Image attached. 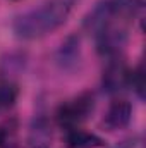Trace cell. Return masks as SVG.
<instances>
[{"label": "cell", "mask_w": 146, "mask_h": 148, "mask_svg": "<svg viewBox=\"0 0 146 148\" xmlns=\"http://www.w3.org/2000/svg\"><path fill=\"white\" fill-rule=\"evenodd\" d=\"M69 0H46L38 7L17 16L12 29L21 40H36L53 33L60 28L71 14Z\"/></svg>", "instance_id": "6da1fadb"}, {"label": "cell", "mask_w": 146, "mask_h": 148, "mask_svg": "<svg viewBox=\"0 0 146 148\" xmlns=\"http://www.w3.org/2000/svg\"><path fill=\"white\" fill-rule=\"evenodd\" d=\"M93 109H95L93 95L91 93H83L77 98H74L72 102L64 103L59 109V112H57L59 124L65 129H74L84 119H88V115H91Z\"/></svg>", "instance_id": "7a4b0ae2"}, {"label": "cell", "mask_w": 146, "mask_h": 148, "mask_svg": "<svg viewBox=\"0 0 146 148\" xmlns=\"http://www.w3.org/2000/svg\"><path fill=\"white\" fill-rule=\"evenodd\" d=\"M96 48L102 55L115 57L127 41V29L120 23H112L95 33Z\"/></svg>", "instance_id": "3957f363"}, {"label": "cell", "mask_w": 146, "mask_h": 148, "mask_svg": "<svg viewBox=\"0 0 146 148\" xmlns=\"http://www.w3.org/2000/svg\"><path fill=\"white\" fill-rule=\"evenodd\" d=\"M129 76H131V69L126 66V62L120 59H113L110 60L107 69L103 71L102 86L110 95L119 93L129 86Z\"/></svg>", "instance_id": "277c9868"}, {"label": "cell", "mask_w": 146, "mask_h": 148, "mask_svg": "<svg viewBox=\"0 0 146 148\" xmlns=\"http://www.w3.org/2000/svg\"><path fill=\"white\" fill-rule=\"evenodd\" d=\"M131 119H132V105L127 100H113L103 117V124L110 131H119L127 127Z\"/></svg>", "instance_id": "5b68a950"}, {"label": "cell", "mask_w": 146, "mask_h": 148, "mask_svg": "<svg viewBox=\"0 0 146 148\" xmlns=\"http://www.w3.org/2000/svg\"><path fill=\"white\" fill-rule=\"evenodd\" d=\"M52 141V131L50 124L45 117H35L29 127L28 145L29 148H48Z\"/></svg>", "instance_id": "8992f818"}, {"label": "cell", "mask_w": 146, "mask_h": 148, "mask_svg": "<svg viewBox=\"0 0 146 148\" xmlns=\"http://www.w3.org/2000/svg\"><path fill=\"white\" fill-rule=\"evenodd\" d=\"M67 147L69 148H100L103 147V140L96 134L86 133L79 127L67 129Z\"/></svg>", "instance_id": "52a82bcc"}, {"label": "cell", "mask_w": 146, "mask_h": 148, "mask_svg": "<svg viewBox=\"0 0 146 148\" xmlns=\"http://www.w3.org/2000/svg\"><path fill=\"white\" fill-rule=\"evenodd\" d=\"M57 60L62 64V67H69L71 64H76V60H79V40L77 38L71 36L62 43L57 53Z\"/></svg>", "instance_id": "ba28073f"}, {"label": "cell", "mask_w": 146, "mask_h": 148, "mask_svg": "<svg viewBox=\"0 0 146 148\" xmlns=\"http://www.w3.org/2000/svg\"><path fill=\"white\" fill-rule=\"evenodd\" d=\"M0 148H21L16 121H7L0 124Z\"/></svg>", "instance_id": "9c48e42d"}, {"label": "cell", "mask_w": 146, "mask_h": 148, "mask_svg": "<svg viewBox=\"0 0 146 148\" xmlns=\"http://www.w3.org/2000/svg\"><path fill=\"white\" fill-rule=\"evenodd\" d=\"M17 97H19V90L16 84L12 83L0 84V114L12 109L14 103L17 102Z\"/></svg>", "instance_id": "30bf717a"}, {"label": "cell", "mask_w": 146, "mask_h": 148, "mask_svg": "<svg viewBox=\"0 0 146 148\" xmlns=\"http://www.w3.org/2000/svg\"><path fill=\"white\" fill-rule=\"evenodd\" d=\"M129 86L138 93L139 98H143V95H145V74H143V66H139L138 69L131 71V76H129Z\"/></svg>", "instance_id": "8fae6325"}, {"label": "cell", "mask_w": 146, "mask_h": 148, "mask_svg": "<svg viewBox=\"0 0 146 148\" xmlns=\"http://www.w3.org/2000/svg\"><path fill=\"white\" fill-rule=\"evenodd\" d=\"M122 148H143V143L141 141H131V143H127V145H124Z\"/></svg>", "instance_id": "7c38bea8"}]
</instances>
